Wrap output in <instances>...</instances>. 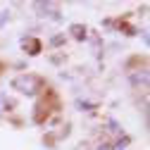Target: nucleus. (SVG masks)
Instances as JSON below:
<instances>
[{
    "label": "nucleus",
    "instance_id": "f257e3e1",
    "mask_svg": "<svg viewBox=\"0 0 150 150\" xmlns=\"http://www.w3.org/2000/svg\"><path fill=\"white\" fill-rule=\"evenodd\" d=\"M12 88L24 93V96H36L41 88H43V79L41 76H33V74H22L12 81Z\"/></svg>",
    "mask_w": 150,
    "mask_h": 150
},
{
    "label": "nucleus",
    "instance_id": "7ed1b4c3",
    "mask_svg": "<svg viewBox=\"0 0 150 150\" xmlns=\"http://www.w3.org/2000/svg\"><path fill=\"white\" fill-rule=\"evenodd\" d=\"M69 31L74 33V38H86V26H81V24H74V26H69Z\"/></svg>",
    "mask_w": 150,
    "mask_h": 150
},
{
    "label": "nucleus",
    "instance_id": "f03ea898",
    "mask_svg": "<svg viewBox=\"0 0 150 150\" xmlns=\"http://www.w3.org/2000/svg\"><path fill=\"white\" fill-rule=\"evenodd\" d=\"M22 45H24V50H29V55H38L41 52V41H36V38H24Z\"/></svg>",
    "mask_w": 150,
    "mask_h": 150
}]
</instances>
